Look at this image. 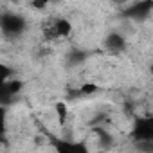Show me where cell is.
I'll return each mask as SVG.
<instances>
[{
  "label": "cell",
  "mask_w": 153,
  "mask_h": 153,
  "mask_svg": "<svg viewBox=\"0 0 153 153\" xmlns=\"http://www.w3.org/2000/svg\"><path fill=\"white\" fill-rule=\"evenodd\" d=\"M31 6H33V7H38V9H43V7L47 6V2H33Z\"/></svg>",
  "instance_id": "obj_13"
},
{
  "label": "cell",
  "mask_w": 153,
  "mask_h": 153,
  "mask_svg": "<svg viewBox=\"0 0 153 153\" xmlns=\"http://www.w3.org/2000/svg\"><path fill=\"white\" fill-rule=\"evenodd\" d=\"M94 131H96V135H97L99 144H101V148H103V149H106V148H110V146H112L114 139H112V135H110L106 130H103V128H96Z\"/></svg>",
  "instance_id": "obj_8"
},
{
  "label": "cell",
  "mask_w": 153,
  "mask_h": 153,
  "mask_svg": "<svg viewBox=\"0 0 153 153\" xmlns=\"http://www.w3.org/2000/svg\"><path fill=\"white\" fill-rule=\"evenodd\" d=\"M56 153H92L90 148L81 140H68V139H51Z\"/></svg>",
  "instance_id": "obj_4"
},
{
  "label": "cell",
  "mask_w": 153,
  "mask_h": 153,
  "mask_svg": "<svg viewBox=\"0 0 153 153\" xmlns=\"http://www.w3.org/2000/svg\"><path fill=\"white\" fill-rule=\"evenodd\" d=\"M43 34L47 40H63L68 38L72 34V24L59 16V18H51L45 25H43Z\"/></svg>",
  "instance_id": "obj_3"
},
{
  "label": "cell",
  "mask_w": 153,
  "mask_h": 153,
  "mask_svg": "<svg viewBox=\"0 0 153 153\" xmlns=\"http://www.w3.org/2000/svg\"><path fill=\"white\" fill-rule=\"evenodd\" d=\"M103 45L105 49L110 52V54H121L124 49H126V38L119 33V31H112L105 36L103 40Z\"/></svg>",
  "instance_id": "obj_5"
},
{
  "label": "cell",
  "mask_w": 153,
  "mask_h": 153,
  "mask_svg": "<svg viewBox=\"0 0 153 153\" xmlns=\"http://www.w3.org/2000/svg\"><path fill=\"white\" fill-rule=\"evenodd\" d=\"M135 153H153V142L144 140V142H133Z\"/></svg>",
  "instance_id": "obj_11"
},
{
  "label": "cell",
  "mask_w": 153,
  "mask_h": 153,
  "mask_svg": "<svg viewBox=\"0 0 153 153\" xmlns=\"http://www.w3.org/2000/svg\"><path fill=\"white\" fill-rule=\"evenodd\" d=\"M25 29H27V20L18 13H4L0 16V31H2V36L7 40L20 38L25 33Z\"/></svg>",
  "instance_id": "obj_1"
},
{
  "label": "cell",
  "mask_w": 153,
  "mask_h": 153,
  "mask_svg": "<svg viewBox=\"0 0 153 153\" xmlns=\"http://www.w3.org/2000/svg\"><path fill=\"white\" fill-rule=\"evenodd\" d=\"M130 137L133 142H144V140L153 142V115L135 117L130 130Z\"/></svg>",
  "instance_id": "obj_2"
},
{
  "label": "cell",
  "mask_w": 153,
  "mask_h": 153,
  "mask_svg": "<svg viewBox=\"0 0 153 153\" xmlns=\"http://www.w3.org/2000/svg\"><path fill=\"white\" fill-rule=\"evenodd\" d=\"M24 83L20 79H9V81H4L2 87H0V101H2V105L6 106L20 90H22Z\"/></svg>",
  "instance_id": "obj_7"
},
{
  "label": "cell",
  "mask_w": 153,
  "mask_h": 153,
  "mask_svg": "<svg viewBox=\"0 0 153 153\" xmlns=\"http://www.w3.org/2000/svg\"><path fill=\"white\" fill-rule=\"evenodd\" d=\"M151 9H153V2H135L124 11V16L130 20H144L148 18Z\"/></svg>",
  "instance_id": "obj_6"
},
{
  "label": "cell",
  "mask_w": 153,
  "mask_h": 153,
  "mask_svg": "<svg viewBox=\"0 0 153 153\" xmlns=\"http://www.w3.org/2000/svg\"><path fill=\"white\" fill-rule=\"evenodd\" d=\"M56 114H58V124L65 126L67 124V117H68V110H67V105L63 101L56 103Z\"/></svg>",
  "instance_id": "obj_9"
},
{
  "label": "cell",
  "mask_w": 153,
  "mask_h": 153,
  "mask_svg": "<svg viewBox=\"0 0 153 153\" xmlns=\"http://www.w3.org/2000/svg\"><path fill=\"white\" fill-rule=\"evenodd\" d=\"M79 92H81V94H94V92H97V85H94V83H85V85L79 88Z\"/></svg>",
  "instance_id": "obj_12"
},
{
  "label": "cell",
  "mask_w": 153,
  "mask_h": 153,
  "mask_svg": "<svg viewBox=\"0 0 153 153\" xmlns=\"http://www.w3.org/2000/svg\"><path fill=\"white\" fill-rule=\"evenodd\" d=\"M85 58H87V54L83 52V51H78V49H74L70 54H68V63L74 67V65H79V63H83L85 61Z\"/></svg>",
  "instance_id": "obj_10"
}]
</instances>
